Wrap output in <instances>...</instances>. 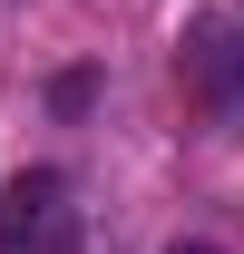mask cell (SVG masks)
<instances>
[{"instance_id":"cell-1","label":"cell","mask_w":244,"mask_h":254,"mask_svg":"<svg viewBox=\"0 0 244 254\" xmlns=\"http://www.w3.org/2000/svg\"><path fill=\"white\" fill-rule=\"evenodd\" d=\"M176 68H185V88L205 98V108H244V30L225 20V10L185 20V39H176Z\"/></svg>"},{"instance_id":"cell-2","label":"cell","mask_w":244,"mask_h":254,"mask_svg":"<svg viewBox=\"0 0 244 254\" xmlns=\"http://www.w3.org/2000/svg\"><path fill=\"white\" fill-rule=\"evenodd\" d=\"M49 215H59V176H49V166H30V176L0 186V245H10V254H30V235Z\"/></svg>"},{"instance_id":"cell-3","label":"cell","mask_w":244,"mask_h":254,"mask_svg":"<svg viewBox=\"0 0 244 254\" xmlns=\"http://www.w3.org/2000/svg\"><path fill=\"white\" fill-rule=\"evenodd\" d=\"M49 108H59V118H88L98 108V68H59V78H49Z\"/></svg>"},{"instance_id":"cell-4","label":"cell","mask_w":244,"mask_h":254,"mask_svg":"<svg viewBox=\"0 0 244 254\" xmlns=\"http://www.w3.org/2000/svg\"><path fill=\"white\" fill-rule=\"evenodd\" d=\"M30 254H78V215H68V205H59V215L39 225V245H30Z\"/></svg>"},{"instance_id":"cell-5","label":"cell","mask_w":244,"mask_h":254,"mask_svg":"<svg viewBox=\"0 0 244 254\" xmlns=\"http://www.w3.org/2000/svg\"><path fill=\"white\" fill-rule=\"evenodd\" d=\"M166 254H215V245H166Z\"/></svg>"}]
</instances>
